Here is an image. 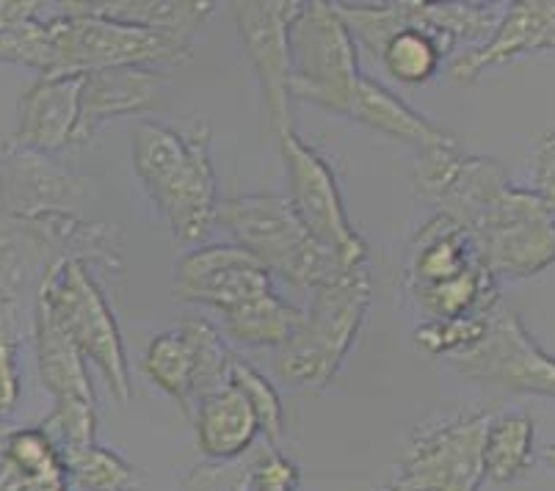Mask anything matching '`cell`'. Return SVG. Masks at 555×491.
I'll return each mask as SVG.
<instances>
[{"label": "cell", "mask_w": 555, "mask_h": 491, "mask_svg": "<svg viewBox=\"0 0 555 491\" xmlns=\"http://www.w3.org/2000/svg\"><path fill=\"white\" fill-rule=\"evenodd\" d=\"M130 158L144 191L180 241L196 243L208 235L219 210V185L205 121L185 133L164 121H135Z\"/></svg>", "instance_id": "6da1fadb"}, {"label": "cell", "mask_w": 555, "mask_h": 491, "mask_svg": "<svg viewBox=\"0 0 555 491\" xmlns=\"http://www.w3.org/2000/svg\"><path fill=\"white\" fill-rule=\"evenodd\" d=\"M310 293L299 328L276 348V373L294 389L321 392L337 376L365 323L373 301L371 273L367 266L348 268Z\"/></svg>", "instance_id": "7a4b0ae2"}, {"label": "cell", "mask_w": 555, "mask_h": 491, "mask_svg": "<svg viewBox=\"0 0 555 491\" xmlns=\"http://www.w3.org/2000/svg\"><path fill=\"white\" fill-rule=\"evenodd\" d=\"M216 224L224 227L235 246L249 251L271 276L299 290H312L346 271L301 224L287 196H232L219 202Z\"/></svg>", "instance_id": "3957f363"}, {"label": "cell", "mask_w": 555, "mask_h": 491, "mask_svg": "<svg viewBox=\"0 0 555 491\" xmlns=\"http://www.w3.org/2000/svg\"><path fill=\"white\" fill-rule=\"evenodd\" d=\"M59 9L62 12L50 14L59 50L55 75L122 67H180L194 55V37L100 17L78 9V3H59Z\"/></svg>", "instance_id": "277c9868"}, {"label": "cell", "mask_w": 555, "mask_h": 491, "mask_svg": "<svg viewBox=\"0 0 555 491\" xmlns=\"http://www.w3.org/2000/svg\"><path fill=\"white\" fill-rule=\"evenodd\" d=\"M37 303L59 321L86 362H92L103 373L116 401L128 403L133 387L122 332L116 326L114 310L94 273L78 260L53 262L39 280Z\"/></svg>", "instance_id": "5b68a950"}, {"label": "cell", "mask_w": 555, "mask_h": 491, "mask_svg": "<svg viewBox=\"0 0 555 491\" xmlns=\"http://www.w3.org/2000/svg\"><path fill=\"white\" fill-rule=\"evenodd\" d=\"M291 98L346 116L360 86L357 42L335 3H296L287 23Z\"/></svg>", "instance_id": "8992f818"}, {"label": "cell", "mask_w": 555, "mask_h": 491, "mask_svg": "<svg viewBox=\"0 0 555 491\" xmlns=\"http://www.w3.org/2000/svg\"><path fill=\"white\" fill-rule=\"evenodd\" d=\"M470 241L494 280H531L555 262V216L531 191L512 185Z\"/></svg>", "instance_id": "52a82bcc"}, {"label": "cell", "mask_w": 555, "mask_h": 491, "mask_svg": "<svg viewBox=\"0 0 555 491\" xmlns=\"http://www.w3.org/2000/svg\"><path fill=\"white\" fill-rule=\"evenodd\" d=\"M282 160L287 169V202L301 224L321 246L332 251L340 268H360L367 260V246L354 230L337 189L335 171L296 130L280 135Z\"/></svg>", "instance_id": "ba28073f"}, {"label": "cell", "mask_w": 555, "mask_h": 491, "mask_svg": "<svg viewBox=\"0 0 555 491\" xmlns=\"http://www.w3.org/2000/svg\"><path fill=\"white\" fill-rule=\"evenodd\" d=\"M492 414H467L423 428L409 442L398 473L387 489L392 491H481L483 439Z\"/></svg>", "instance_id": "9c48e42d"}, {"label": "cell", "mask_w": 555, "mask_h": 491, "mask_svg": "<svg viewBox=\"0 0 555 491\" xmlns=\"http://www.w3.org/2000/svg\"><path fill=\"white\" fill-rule=\"evenodd\" d=\"M451 364L464 378L508 392L555 398V357H550L514 310L494 307L487 334Z\"/></svg>", "instance_id": "30bf717a"}, {"label": "cell", "mask_w": 555, "mask_h": 491, "mask_svg": "<svg viewBox=\"0 0 555 491\" xmlns=\"http://www.w3.org/2000/svg\"><path fill=\"white\" fill-rule=\"evenodd\" d=\"M296 0H235L230 3L241 42L260 80L262 103L276 139L291 133V59H287V23Z\"/></svg>", "instance_id": "8fae6325"}, {"label": "cell", "mask_w": 555, "mask_h": 491, "mask_svg": "<svg viewBox=\"0 0 555 491\" xmlns=\"http://www.w3.org/2000/svg\"><path fill=\"white\" fill-rule=\"evenodd\" d=\"M171 293L180 301L205 303L227 315L274 293V276L235 243H210L180 257Z\"/></svg>", "instance_id": "7c38bea8"}, {"label": "cell", "mask_w": 555, "mask_h": 491, "mask_svg": "<svg viewBox=\"0 0 555 491\" xmlns=\"http://www.w3.org/2000/svg\"><path fill=\"white\" fill-rule=\"evenodd\" d=\"M89 182L50 155L9 144L0 155V216L28 219L39 212H75Z\"/></svg>", "instance_id": "4fadbf2b"}, {"label": "cell", "mask_w": 555, "mask_h": 491, "mask_svg": "<svg viewBox=\"0 0 555 491\" xmlns=\"http://www.w3.org/2000/svg\"><path fill=\"white\" fill-rule=\"evenodd\" d=\"M539 50H555V0H517L508 3L489 42L453 53L446 75L451 83L470 86L487 69Z\"/></svg>", "instance_id": "5bb4252c"}, {"label": "cell", "mask_w": 555, "mask_h": 491, "mask_svg": "<svg viewBox=\"0 0 555 491\" xmlns=\"http://www.w3.org/2000/svg\"><path fill=\"white\" fill-rule=\"evenodd\" d=\"M80 89H83V73L39 75L20 98L12 146L42 152L50 158L75 146Z\"/></svg>", "instance_id": "9a60e30c"}, {"label": "cell", "mask_w": 555, "mask_h": 491, "mask_svg": "<svg viewBox=\"0 0 555 491\" xmlns=\"http://www.w3.org/2000/svg\"><path fill=\"white\" fill-rule=\"evenodd\" d=\"M169 83L171 80L164 69L122 67L83 73L80 121L78 133H75V146L89 144L105 121L125 119V116L153 108L166 94Z\"/></svg>", "instance_id": "2e32d148"}, {"label": "cell", "mask_w": 555, "mask_h": 491, "mask_svg": "<svg viewBox=\"0 0 555 491\" xmlns=\"http://www.w3.org/2000/svg\"><path fill=\"white\" fill-rule=\"evenodd\" d=\"M196 444L214 462H227L249 453L260 437V423L249 401L235 387L224 384L196 401Z\"/></svg>", "instance_id": "e0dca14e"}, {"label": "cell", "mask_w": 555, "mask_h": 491, "mask_svg": "<svg viewBox=\"0 0 555 491\" xmlns=\"http://www.w3.org/2000/svg\"><path fill=\"white\" fill-rule=\"evenodd\" d=\"M348 119L360 121L365 128L376 130V133L382 135H390V139L396 141L415 144L417 150H431V146H442L456 141L448 130L437 128L434 121H428L426 116L417 114L415 108H409L398 94H392L390 89H385V86L376 83V80L365 78V75H362L360 86H357L354 91Z\"/></svg>", "instance_id": "ac0fdd59"}, {"label": "cell", "mask_w": 555, "mask_h": 491, "mask_svg": "<svg viewBox=\"0 0 555 491\" xmlns=\"http://www.w3.org/2000/svg\"><path fill=\"white\" fill-rule=\"evenodd\" d=\"M34 340H37L39 376L53 395V401H94L83 353L42 303H34Z\"/></svg>", "instance_id": "d6986e66"}, {"label": "cell", "mask_w": 555, "mask_h": 491, "mask_svg": "<svg viewBox=\"0 0 555 491\" xmlns=\"http://www.w3.org/2000/svg\"><path fill=\"white\" fill-rule=\"evenodd\" d=\"M476 260L478 257L470 235L456 221L437 212L417 230L415 241H412L406 268L409 287L437 285V282L451 280Z\"/></svg>", "instance_id": "ffe728a7"}, {"label": "cell", "mask_w": 555, "mask_h": 491, "mask_svg": "<svg viewBox=\"0 0 555 491\" xmlns=\"http://www.w3.org/2000/svg\"><path fill=\"white\" fill-rule=\"evenodd\" d=\"M78 9L141 28L194 37V30L216 12V3L210 0H89L86 3L83 0Z\"/></svg>", "instance_id": "44dd1931"}, {"label": "cell", "mask_w": 555, "mask_h": 491, "mask_svg": "<svg viewBox=\"0 0 555 491\" xmlns=\"http://www.w3.org/2000/svg\"><path fill=\"white\" fill-rule=\"evenodd\" d=\"M409 290L426 321H451V318L476 315V312H492L498 307L494 276L478 260L451 280L409 287Z\"/></svg>", "instance_id": "7402d4cb"}, {"label": "cell", "mask_w": 555, "mask_h": 491, "mask_svg": "<svg viewBox=\"0 0 555 491\" xmlns=\"http://www.w3.org/2000/svg\"><path fill=\"white\" fill-rule=\"evenodd\" d=\"M537 462V428L531 414H494L483 439V469L494 483H512Z\"/></svg>", "instance_id": "603a6c76"}, {"label": "cell", "mask_w": 555, "mask_h": 491, "mask_svg": "<svg viewBox=\"0 0 555 491\" xmlns=\"http://www.w3.org/2000/svg\"><path fill=\"white\" fill-rule=\"evenodd\" d=\"M221 318H224V332L230 334L232 340H238L241 346L280 348L299 328L301 310L294 303H287L274 290Z\"/></svg>", "instance_id": "cb8c5ba5"}, {"label": "cell", "mask_w": 555, "mask_h": 491, "mask_svg": "<svg viewBox=\"0 0 555 491\" xmlns=\"http://www.w3.org/2000/svg\"><path fill=\"white\" fill-rule=\"evenodd\" d=\"M398 17H401V14H398ZM376 55L382 59V64H385L387 75H392L398 83L421 86L428 83L434 75L440 73L448 50L442 48L428 30L403 23L401 28L382 44V50H378Z\"/></svg>", "instance_id": "d4e9b609"}, {"label": "cell", "mask_w": 555, "mask_h": 491, "mask_svg": "<svg viewBox=\"0 0 555 491\" xmlns=\"http://www.w3.org/2000/svg\"><path fill=\"white\" fill-rule=\"evenodd\" d=\"M144 373L155 387L180 403L185 414L194 409V362L178 328L155 334L144 351Z\"/></svg>", "instance_id": "484cf974"}, {"label": "cell", "mask_w": 555, "mask_h": 491, "mask_svg": "<svg viewBox=\"0 0 555 491\" xmlns=\"http://www.w3.org/2000/svg\"><path fill=\"white\" fill-rule=\"evenodd\" d=\"M175 328L180 332L185 346H189L191 362H194V406H196V401H202L205 395L224 387L227 373H230L232 353L230 348H227L221 332L208 321V318L185 315Z\"/></svg>", "instance_id": "4316f807"}, {"label": "cell", "mask_w": 555, "mask_h": 491, "mask_svg": "<svg viewBox=\"0 0 555 491\" xmlns=\"http://www.w3.org/2000/svg\"><path fill=\"white\" fill-rule=\"evenodd\" d=\"M62 464L69 483L80 491H135L141 486L139 469L98 442L64 453Z\"/></svg>", "instance_id": "83f0119b"}, {"label": "cell", "mask_w": 555, "mask_h": 491, "mask_svg": "<svg viewBox=\"0 0 555 491\" xmlns=\"http://www.w3.org/2000/svg\"><path fill=\"white\" fill-rule=\"evenodd\" d=\"M0 61L37 69L39 75L59 73V50H55L50 14L0 30Z\"/></svg>", "instance_id": "f1b7e54d"}, {"label": "cell", "mask_w": 555, "mask_h": 491, "mask_svg": "<svg viewBox=\"0 0 555 491\" xmlns=\"http://www.w3.org/2000/svg\"><path fill=\"white\" fill-rule=\"evenodd\" d=\"M227 384L238 389L249 401L251 412H255L257 423H260V434L266 442L276 444L282 439V428H285V406L276 392L274 384L262 376L257 367H251L244 359L232 357L230 373H227Z\"/></svg>", "instance_id": "f546056e"}, {"label": "cell", "mask_w": 555, "mask_h": 491, "mask_svg": "<svg viewBox=\"0 0 555 491\" xmlns=\"http://www.w3.org/2000/svg\"><path fill=\"white\" fill-rule=\"evenodd\" d=\"M494 312V310H492ZM492 312H476V315L451 318V321H423L415 328V346L417 351L428 357H459V353L470 351L473 346L483 340Z\"/></svg>", "instance_id": "4dcf8cb0"}, {"label": "cell", "mask_w": 555, "mask_h": 491, "mask_svg": "<svg viewBox=\"0 0 555 491\" xmlns=\"http://www.w3.org/2000/svg\"><path fill=\"white\" fill-rule=\"evenodd\" d=\"M39 428L48 434L59 455L89 448L98 439V401H55Z\"/></svg>", "instance_id": "1f68e13d"}, {"label": "cell", "mask_w": 555, "mask_h": 491, "mask_svg": "<svg viewBox=\"0 0 555 491\" xmlns=\"http://www.w3.org/2000/svg\"><path fill=\"white\" fill-rule=\"evenodd\" d=\"M260 448L262 444H255L249 453L227 458V462L208 458V462L196 464L180 478L178 491H251Z\"/></svg>", "instance_id": "d6a6232c"}, {"label": "cell", "mask_w": 555, "mask_h": 491, "mask_svg": "<svg viewBox=\"0 0 555 491\" xmlns=\"http://www.w3.org/2000/svg\"><path fill=\"white\" fill-rule=\"evenodd\" d=\"M0 455L23 478H37V475H50L64 469L62 455H59V450H55V444L50 442V437L42 428H17V431H9L7 439H3V448H0Z\"/></svg>", "instance_id": "836d02e7"}, {"label": "cell", "mask_w": 555, "mask_h": 491, "mask_svg": "<svg viewBox=\"0 0 555 491\" xmlns=\"http://www.w3.org/2000/svg\"><path fill=\"white\" fill-rule=\"evenodd\" d=\"M528 191L555 216V130L533 139L531 189Z\"/></svg>", "instance_id": "e575fe53"}, {"label": "cell", "mask_w": 555, "mask_h": 491, "mask_svg": "<svg viewBox=\"0 0 555 491\" xmlns=\"http://www.w3.org/2000/svg\"><path fill=\"white\" fill-rule=\"evenodd\" d=\"M20 343L0 340V423L12 417L23 398V376H20Z\"/></svg>", "instance_id": "d590c367"}, {"label": "cell", "mask_w": 555, "mask_h": 491, "mask_svg": "<svg viewBox=\"0 0 555 491\" xmlns=\"http://www.w3.org/2000/svg\"><path fill=\"white\" fill-rule=\"evenodd\" d=\"M44 9H48V3H39V0H0V30L42 17Z\"/></svg>", "instance_id": "8d00e7d4"}, {"label": "cell", "mask_w": 555, "mask_h": 491, "mask_svg": "<svg viewBox=\"0 0 555 491\" xmlns=\"http://www.w3.org/2000/svg\"><path fill=\"white\" fill-rule=\"evenodd\" d=\"M20 491H73V483L67 478V469H59V473L25 478Z\"/></svg>", "instance_id": "74e56055"}, {"label": "cell", "mask_w": 555, "mask_h": 491, "mask_svg": "<svg viewBox=\"0 0 555 491\" xmlns=\"http://www.w3.org/2000/svg\"><path fill=\"white\" fill-rule=\"evenodd\" d=\"M23 480H25L23 475H20L17 469H14L3 455H0V491H20Z\"/></svg>", "instance_id": "f35d334b"}, {"label": "cell", "mask_w": 555, "mask_h": 491, "mask_svg": "<svg viewBox=\"0 0 555 491\" xmlns=\"http://www.w3.org/2000/svg\"><path fill=\"white\" fill-rule=\"evenodd\" d=\"M542 458L550 469H555V444H550V448L542 450Z\"/></svg>", "instance_id": "ab89813d"}, {"label": "cell", "mask_w": 555, "mask_h": 491, "mask_svg": "<svg viewBox=\"0 0 555 491\" xmlns=\"http://www.w3.org/2000/svg\"><path fill=\"white\" fill-rule=\"evenodd\" d=\"M7 434H9V428L3 423H0V448H3V439H7Z\"/></svg>", "instance_id": "60d3db41"}, {"label": "cell", "mask_w": 555, "mask_h": 491, "mask_svg": "<svg viewBox=\"0 0 555 491\" xmlns=\"http://www.w3.org/2000/svg\"><path fill=\"white\" fill-rule=\"evenodd\" d=\"M382 491H392V489H387V486H385V489H382Z\"/></svg>", "instance_id": "b9f144b4"}]
</instances>
